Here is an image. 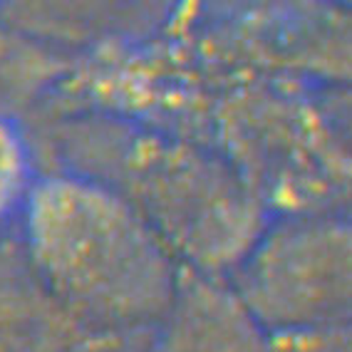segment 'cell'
<instances>
[{"mask_svg":"<svg viewBox=\"0 0 352 352\" xmlns=\"http://www.w3.org/2000/svg\"><path fill=\"white\" fill-rule=\"evenodd\" d=\"M75 63L72 55L25 38L0 23V114L28 122L43 112Z\"/></svg>","mask_w":352,"mask_h":352,"instance_id":"cell-7","label":"cell"},{"mask_svg":"<svg viewBox=\"0 0 352 352\" xmlns=\"http://www.w3.org/2000/svg\"><path fill=\"white\" fill-rule=\"evenodd\" d=\"M40 169L107 186L199 276L226 280L268 208L219 151L184 134L95 107H52L25 122Z\"/></svg>","mask_w":352,"mask_h":352,"instance_id":"cell-1","label":"cell"},{"mask_svg":"<svg viewBox=\"0 0 352 352\" xmlns=\"http://www.w3.org/2000/svg\"><path fill=\"white\" fill-rule=\"evenodd\" d=\"M13 236L65 308L114 333L149 335L186 273L129 204L72 171H38Z\"/></svg>","mask_w":352,"mask_h":352,"instance_id":"cell-2","label":"cell"},{"mask_svg":"<svg viewBox=\"0 0 352 352\" xmlns=\"http://www.w3.org/2000/svg\"><path fill=\"white\" fill-rule=\"evenodd\" d=\"M142 352H268V335L223 278L186 271L174 305Z\"/></svg>","mask_w":352,"mask_h":352,"instance_id":"cell-6","label":"cell"},{"mask_svg":"<svg viewBox=\"0 0 352 352\" xmlns=\"http://www.w3.org/2000/svg\"><path fill=\"white\" fill-rule=\"evenodd\" d=\"M38 171L25 122L0 114V236L13 231Z\"/></svg>","mask_w":352,"mask_h":352,"instance_id":"cell-8","label":"cell"},{"mask_svg":"<svg viewBox=\"0 0 352 352\" xmlns=\"http://www.w3.org/2000/svg\"><path fill=\"white\" fill-rule=\"evenodd\" d=\"M345 211L273 214L226 278L265 335L350 325Z\"/></svg>","mask_w":352,"mask_h":352,"instance_id":"cell-3","label":"cell"},{"mask_svg":"<svg viewBox=\"0 0 352 352\" xmlns=\"http://www.w3.org/2000/svg\"><path fill=\"white\" fill-rule=\"evenodd\" d=\"M182 0H0V23L65 55L82 57L154 38Z\"/></svg>","mask_w":352,"mask_h":352,"instance_id":"cell-5","label":"cell"},{"mask_svg":"<svg viewBox=\"0 0 352 352\" xmlns=\"http://www.w3.org/2000/svg\"><path fill=\"white\" fill-rule=\"evenodd\" d=\"M268 352H350L347 327L268 335Z\"/></svg>","mask_w":352,"mask_h":352,"instance_id":"cell-9","label":"cell"},{"mask_svg":"<svg viewBox=\"0 0 352 352\" xmlns=\"http://www.w3.org/2000/svg\"><path fill=\"white\" fill-rule=\"evenodd\" d=\"M149 335L82 320L40 283L13 231L0 236V352H142Z\"/></svg>","mask_w":352,"mask_h":352,"instance_id":"cell-4","label":"cell"}]
</instances>
